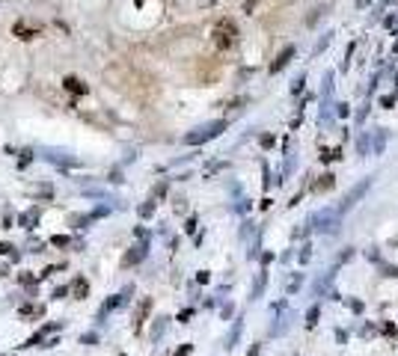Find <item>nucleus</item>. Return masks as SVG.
<instances>
[{
    "label": "nucleus",
    "instance_id": "obj_1",
    "mask_svg": "<svg viewBox=\"0 0 398 356\" xmlns=\"http://www.w3.org/2000/svg\"><path fill=\"white\" fill-rule=\"evenodd\" d=\"M235 42H238V27H235V21H229V18L217 21V24H214V45H217L220 51H229Z\"/></svg>",
    "mask_w": 398,
    "mask_h": 356
},
{
    "label": "nucleus",
    "instance_id": "obj_2",
    "mask_svg": "<svg viewBox=\"0 0 398 356\" xmlns=\"http://www.w3.org/2000/svg\"><path fill=\"white\" fill-rule=\"evenodd\" d=\"M223 128H226V122H223V119H217V122H208V125H202V128H196V131H190V134L184 137V143H187V146H202V143L214 140V137H217Z\"/></svg>",
    "mask_w": 398,
    "mask_h": 356
},
{
    "label": "nucleus",
    "instance_id": "obj_3",
    "mask_svg": "<svg viewBox=\"0 0 398 356\" xmlns=\"http://www.w3.org/2000/svg\"><path fill=\"white\" fill-rule=\"evenodd\" d=\"M369 187H372V175H369V178H363L360 184H354V187H351V193H348V196L342 199V205H339V214L351 211V208H354V205H357V202L366 196V190H369Z\"/></svg>",
    "mask_w": 398,
    "mask_h": 356
},
{
    "label": "nucleus",
    "instance_id": "obj_4",
    "mask_svg": "<svg viewBox=\"0 0 398 356\" xmlns=\"http://www.w3.org/2000/svg\"><path fill=\"white\" fill-rule=\"evenodd\" d=\"M291 56H294V48H291V45H288V48H283V53H280V56H277V59L271 62V74L283 71V68L288 65V59H291Z\"/></svg>",
    "mask_w": 398,
    "mask_h": 356
},
{
    "label": "nucleus",
    "instance_id": "obj_5",
    "mask_svg": "<svg viewBox=\"0 0 398 356\" xmlns=\"http://www.w3.org/2000/svg\"><path fill=\"white\" fill-rule=\"evenodd\" d=\"M12 33H15L18 39H24V42H30V39H36V36H39V27H30V24H24V21H18Z\"/></svg>",
    "mask_w": 398,
    "mask_h": 356
},
{
    "label": "nucleus",
    "instance_id": "obj_6",
    "mask_svg": "<svg viewBox=\"0 0 398 356\" xmlns=\"http://www.w3.org/2000/svg\"><path fill=\"white\" fill-rule=\"evenodd\" d=\"M62 86H65L68 92H74V95H83V92H86V83H83L80 77H65Z\"/></svg>",
    "mask_w": 398,
    "mask_h": 356
},
{
    "label": "nucleus",
    "instance_id": "obj_7",
    "mask_svg": "<svg viewBox=\"0 0 398 356\" xmlns=\"http://www.w3.org/2000/svg\"><path fill=\"white\" fill-rule=\"evenodd\" d=\"M149 309H152V300H143V303H140V309H137V321H134V330H137V333L143 330V324H146V315H149Z\"/></svg>",
    "mask_w": 398,
    "mask_h": 356
},
{
    "label": "nucleus",
    "instance_id": "obj_8",
    "mask_svg": "<svg viewBox=\"0 0 398 356\" xmlns=\"http://www.w3.org/2000/svg\"><path fill=\"white\" fill-rule=\"evenodd\" d=\"M146 250H149L146 244H140V247H134V250H131V253L125 255V264H137V261H143V258H146Z\"/></svg>",
    "mask_w": 398,
    "mask_h": 356
},
{
    "label": "nucleus",
    "instance_id": "obj_9",
    "mask_svg": "<svg viewBox=\"0 0 398 356\" xmlns=\"http://www.w3.org/2000/svg\"><path fill=\"white\" fill-rule=\"evenodd\" d=\"M333 184H336V175H333V172H324V175L315 181V190H318V193H324V190H330Z\"/></svg>",
    "mask_w": 398,
    "mask_h": 356
},
{
    "label": "nucleus",
    "instance_id": "obj_10",
    "mask_svg": "<svg viewBox=\"0 0 398 356\" xmlns=\"http://www.w3.org/2000/svg\"><path fill=\"white\" fill-rule=\"evenodd\" d=\"M241 327H244L241 321H235V324H232V333H229V339H226V351H232V348L238 345V339H241Z\"/></svg>",
    "mask_w": 398,
    "mask_h": 356
},
{
    "label": "nucleus",
    "instance_id": "obj_11",
    "mask_svg": "<svg viewBox=\"0 0 398 356\" xmlns=\"http://www.w3.org/2000/svg\"><path fill=\"white\" fill-rule=\"evenodd\" d=\"M265 282H268V273L262 270V273H259V279H256V285H253V300H256V297H262V291H265Z\"/></svg>",
    "mask_w": 398,
    "mask_h": 356
},
{
    "label": "nucleus",
    "instance_id": "obj_12",
    "mask_svg": "<svg viewBox=\"0 0 398 356\" xmlns=\"http://www.w3.org/2000/svg\"><path fill=\"white\" fill-rule=\"evenodd\" d=\"M318 318H321V309H318V306H312V309H309V312H306V327H309V330H312V327H315V324H318Z\"/></svg>",
    "mask_w": 398,
    "mask_h": 356
},
{
    "label": "nucleus",
    "instance_id": "obj_13",
    "mask_svg": "<svg viewBox=\"0 0 398 356\" xmlns=\"http://www.w3.org/2000/svg\"><path fill=\"white\" fill-rule=\"evenodd\" d=\"M86 291H89V282H86V279H77V282H74V294H77V297H86Z\"/></svg>",
    "mask_w": 398,
    "mask_h": 356
},
{
    "label": "nucleus",
    "instance_id": "obj_14",
    "mask_svg": "<svg viewBox=\"0 0 398 356\" xmlns=\"http://www.w3.org/2000/svg\"><path fill=\"white\" fill-rule=\"evenodd\" d=\"M167 321H170V318H158V324H155V330H152V339H161V333L167 330Z\"/></svg>",
    "mask_w": 398,
    "mask_h": 356
},
{
    "label": "nucleus",
    "instance_id": "obj_15",
    "mask_svg": "<svg viewBox=\"0 0 398 356\" xmlns=\"http://www.w3.org/2000/svg\"><path fill=\"white\" fill-rule=\"evenodd\" d=\"M155 214V199H149L146 205H140V217H152Z\"/></svg>",
    "mask_w": 398,
    "mask_h": 356
},
{
    "label": "nucleus",
    "instance_id": "obj_16",
    "mask_svg": "<svg viewBox=\"0 0 398 356\" xmlns=\"http://www.w3.org/2000/svg\"><path fill=\"white\" fill-rule=\"evenodd\" d=\"M297 288H300V276H291V279H288V294H294Z\"/></svg>",
    "mask_w": 398,
    "mask_h": 356
},
{
    "label": "nucleus",
    "instance_id": "obj_17",
    "mask_svg": "<svg viewBox=\"0 0 398 356\" xmlns=\"http://www.w3.org/2000/svg\"><path fill=\"white\" fill-rule=\"evenodd\" d=\"M164 193H167V181H161V184H158V187H155V196H152V199H161V196H164Z\"/></svg>",
    "mask_w": 398,
    "mask_h": 356
},
{
    "label": "nucleus",
    "instance_id": "obj_18",
    "mask_svg": "<svg viewBox=\"0 0 398 356\" xmlns=\"http://www.w3.org/2000/svg\"><path fill=\"white\" fill-rule=\"evenodd\" d=\"M256 3H259V0H244V12H253V9H256Z\"/></svg>",
    "mask_w": 398,
    "mask_h": 356
},
{
    "label": "nucleus",
    "instance_id": "obj_19",
    "mask_svg": "<svg viewBox=\"0 0 398 356\" xmlns=\"http://www.w3.org/2000/svg\"><path fill=\"white\" fill-rule=\"evenodd\" d=\"M384 276H398V267H387L384 264Z\"/></svg>",
    "mask_w": 398,
    "mask_h": 356
},
{
    "label": "nucleus",
    "instance_id": "obj_20",
    "mask_svg": "<svg viewBox=\"0 0 398 356\" xmlns=\"http://www.w3.org/2000/svg\"><path fill=\"white\" fill-rule=\"evenodd\" d=\"M187 354H190V345H181V351H178L175 356H187Z\"/></svg>",
    "mask_w": 398,
    "mask_h": 356
},
{
    "label": "nucleus",
    "instance_id": "obj_21",
    "mask_svg": "<svg viewBox=\"0 0 398 356\" xmlns=\"http://www.w3.org/2000/svg\"><path fill=\"white\" fill-rule=\"evenodd\" d=\"M259 351H262V348H259V345H253V348H250V354H247V356H259Z\"/></svg>",
    "mask_w": 398,
    "mask_h": 356
},
{
    "label": "nucleus",
    "instance_id": "obj_22",
    "mask_svg": "<svg viewBox=\"0 0 398 356\" xmlns=\"http://www.w3.org/2000/svg\"><path fill=\"white\" fill-rule=\"evenodd\" d=\"M9 250H12V247H6V244H0V255H6Z\"/></svg>",
    "mask_w": 398,
    "mask_h": 356
}]
</instances>
